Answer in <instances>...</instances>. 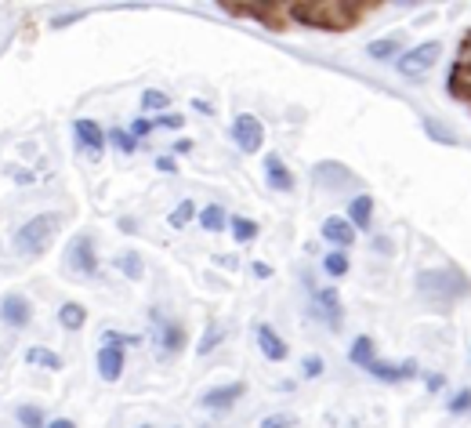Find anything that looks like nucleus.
I'll list each match as a JSON object with an SVG mask.
<instances>
[{"label":"nucleus","mask_w":471,"mask_h":428,"mask_svg":"<svg viewBox=\"0 0 471 428\" xmlns=\"http://www.w3.org/2000/svg\"><path fill=\"white\" fill-rule=\"evenodd\" d=\"M417 291L428 302L449 305V302H457V298H464L471 291V279L460 269H453V265H446V269H421L417 272Z\"/></svg>","instance_id":"obj_1"},{"label":"nucleus","mask_w":471,"mask_h":428,"mask_svg":"<svg viewBox=\"0 0 471 428\" xmlns=\"http://www.w3.org/2000/svg\"><path fill=\"white\" fill-rule=\"evenodd\" d=\"M62 229V214L55 211H44V214H33L26 225H19L15 232V250L19 254H44L51 247V240L59 236Z\"/></svg>","instance_id":"obj_2"},{"label":"nucleus","mask_w":471,"mask_h":428,"mask_svg":"<svg viewBox=\"0 0 471 428\" xmlns=\"http://www.w3.org/2000/svg\"><path fill=\"white\" fill-rule=\"evenodd\" d=\"M439 55H442V44H439V41H424V44L403 51V55L395 59V69H399L403 77H424V73L439 62Z\"/></svg>","instance_id":"obj_3"},{"label":"nucleus","mask_w":471,"mask_h":428,"mask_svg":"<svg viewBox=\"0 0 471 428\" xmlns=\"http://www.w3.org/2000/svg\"><path fill=\"white\" fill-rule=\"evenodd\" d=\"M232 141L240 146V153H258L265 141V123L254 113H240L232 120Z\"/></svg>","instance_id":"obj_4"},{"label":"nucleus","mask_w":471,"mask_h":428,"mask_svg":"<svg viewBox=\"0 0 471 428\" xmlns=\"http://www.w3.org/2000/svg\"><path fill=\"white\" fill-rule=\"evenodd\" d=\"M73 134H77V146L87 150L91 160H98V157L105 153V141H109V138H105V131H102L95 120H84V116L73 120Z\"/></svg>","instance_id":"obj_5"},{"label":"nucleus","mask_w":471,"mask_h":428,"mask_svg":"<svg viewBox=\"0 0 471 428\" xmlns=\"http://www.w3.org/2000/svg\"><path fill=\"white\" fill-rule=\"evenodd\" d=\"M66 261H69V269H73V272L95 276V272H98V250H95V240H91V236H77V240L69 243Z\"/></svg>","instance_id":"obj_6"},{"label":"nucleus","mask_w":471,"mask_h":428,"mask_svg":"<svg viewBox=\"0 0 471 428\" xmlns=\"http://www.w3.org/2000/svg\"><path fill=\"white\" fill-rule=\"evenodd\" d=\"M243 396H247V381H232V385H218V388L204 392V396H200V406H204V410H232Z\"/></svg>","instance_id":"obj_7"},{"label":"nucleus","mask_w":471,"mask_h":428,"mask_svg":"<svg viewBox=\"0 0 471 428\" xmlns=\"http://www.w3.org/2000/svg\"><path fill=\"white\" fill-rule=\"evenodd\" d=\"M0 320H5L8 327H30V320H33V305H30V298H23V295L0 298Z\"/></svg>","instance_id":"obj_8"},{"label":"nucleus","mask_w":471,"mask_h":428,"mask_svg":"<svg viewBox=\"0 0 471 428\" xmlns=\"http://www.w3.org/2000/svg\"><path fill=\"white\" fill-rule=\"evenodd\" d=\"M186 327L175 323V320H160V327H156V345H160L164 356H178L186 349Z\"/></svg>","instance_id":"obj_9"},{"label":"nucleus","mask_w":471,"mask_h":428,"mask_svg":"<svg viewBox=\"0 0 471 428\" xmlns=\"http://www.w3.org/2000/svg\"><path fill=\"white\" fill-rule=\"evenodd\" d=\"M123 363H127L123 345H102L98 349V374H102V381H120L123 378Z\"/></svg>","instance_id":"obj_10"},{"label":"nucleus","mask_w":471,"mask_h":428,"mask_svg":"<svg viewBox=\"0 0 471 428\" xmlns=\"http://www.w3.org/2000/svg\"><path fill=\"white\" fill-rule=\"evenodd\" d=\"M377 381H385V385H399V381H406V378H413L417 374V363L413 360H406V363H388V360H374L370 367H367Z\"/></svg>","instance_id":"obj_11"},{"label":"nucleus","mask_w":471,"mask_h":428,"mask_svg":"<svg viewBox=\"0 0 471 428\" xmlns=\"http://www.w3.org/2000/svg\"><path fill=\"white\" fill-rule=\"evenodd\" d=\"M312 298H316V302H312V313L323 316L331 327H338V323H341V295H338L334 287H323V291H316Z\"/></svg>","instance_id":"obj_12"},{"label":"nucleus","mask_w":471,"mask_h":428,"mask_svg":"<svg viewBox=\"0 0 471 428\" xmlns=\"http://www.w3.org/2000/svg\"><path fill=\"white\" fill-rule=\"evenodd\" d=\"M323 240H327V243H334V250H345V247H352V243H356V229H352V222H349V218L334 214V218H327V222H323Z\"/></svg>","instance_id":"obj_13"},{"label":"nucleus","mask_w":471,"mask_h":428,"mask_svg":"<svg viewBox=\"0 0 471 428\" xmlns=\"http://www.w3.org/2000/svg\"><path fill=\"white\" fill-rule=\"evenodd\" d=\"M265 182H268V189H276V193H294V175H290V168H286L276 153L265 157Z\"/></svg>","instance_id":"obj_14"},{"label":"nucleus","mask_w":471,"mask_h":428,"mask_svg":"<svg viewBox=\"0 0 471 428\" xmlns=\"http://www.w3.org/2000/svg\"><path fill=\"white\" fill-rule=\"evenodd\" d=\"M254 334H258V345H261V356L272 360V363H283L286 360V341L268 327V323H254Z\"/></svg>","instance_id":"obj_15"},{"label":"nucleus","mask_w":471,"mask_h":428,"mask_svg":"<svg viewBox=\"0 0 471 428\" xmlns=\"http://www.w3.org/2000/svg\"><path fill=\"white\" fill-rule=\"evenodd\" d=\"M349 222H352V229L356 232H363V229H370V222H374V196H352L349 200Z\"/></svg>","instance_id":"obj_16"},{"label":"nucleus","mask_w":471,"mask_h":428,"mask_svg":"<svg viewBox=\"0 0 471 428\" xmlns=\"http://www.w3.org/2000/svg\"><path fill=\"white\" fill-rule=\"evenodd\" d=\"M349 360H352L356 367L367 370V367L377 360V345H374V338H370V334H359V338L352 341V349H349Z\"/></svg>","instance_id":"obj_17"},{"label":"nucleus","mask_w":471,"mask_h":428,"mask_svg":"<svg viewBox=\"0 0 471 428\" xmlns=\"http://www.w3.org/2000/svg\"><path fill=\"white\" fill-rule=\"evenodd\" d=\"M367 55H370V59H377V62H388V59H395V55H403V41H399V37H385V41H370V44H367Z\"/></svg>","instance_id":"obj_18"},{"label":"nucleus","mask_w":471,"mask_h":428,"mask_svg":"<svg viewBox=\"0 0 471 428\" xmlns=\"http://www.w3.org/2000/svg\"><path fill=\"white\" fill-rule=\"evenodd\" d=\"M200 225H204L207 232H222V229H229V211H225L222 204H207V207L200 211Z\"/></svg>","instance_id":"obj_19"},{"label":"nucleus","mask_w":471,"mask_h":428,"mask_svg":"<svg viewBox=\"0 0 471 428\" xmlns=\"http://www.w3.org/2000/svg\"><path fill=\"white\" fill-rule=\"evenodd\" d=\"M229 229H232V240H236V243H254L258 232H261V225L250 222V218H243V214H232V218H229Z\"/></svg>","instance_id":"obj_20"},{"label":"nucleus","mask_w":471,"mask_h":428,"mask_svg":"<svg viewBox=\"0 0 471 428\" xmlns=\"http://www.w3.org/2000/svg\"><path fill=\"white\" fill-rule=\"evenodd\" d=\"M84 323H87V309H84V305L66 302V305L59 309V327H66V331H80Z\"/></svg>","instance_id":"obj_21"},{"label":"nucleus","mask_w":471,"mask_h":428,"mask_svg":"<svg viewBox=\"0 0 471 428\" xmlns=\"http://www.w3.org/2000/svg\"><path fill=\"white\" fill-rule=\"evenodd\" d=\"M141 109H145V113H168V109H171V95L160 91V87H149V91L141 95Z\"/></svg>","instance_id":"obj_22"},{"label":"nucleus","mask_w":471,"mask_h":428,"mask_svg":"<svg viewBox=\"0 0 471 428\" xmlns=\"http://www.w3.org/2000/svg\"><path fill=\"white\" fill-rule=\"evenodd\" d=\"M424 123V131H428V138H435V141H442V146H457V134L442 123V120H435V116H424L421 120Z\"/></svg>","instance_id":"obj_23"},{"label":"nucleus","mask_w":471,"mask_h":428,"mask_svg":"<svg viewBox=\"0 0 471 428\" xmlns=\"http://www.w3.org/2000/svg\"><path fill=\"white\" fill-rule=\"evenodd\" d=\"M26 363H33V367H48V370H62V356L51 352V349H41V345L26 352Z\"/></svg>","instance_id":"obj_24"},{"label":"nucleus","mask_w":471,"mask_h":428,"mask_svg":"<svg viewBox=\"0 0 471 428\" xmlns=\"http://www.w3.org/2000/svg\"><path fill=\"white\" fill-rule=\"evenodd\" d=\"M116 269H120L127 279H141V269H145V265H141V254H138V250H123V254L116 258Z\"/></svg>","instance_id":"obj_25"},{"label":"nucleus","mask_w":471,"mask_h":428,"mask_svg":"<svg viewBox=\"0 0 471 428\" xmlns=\"http://www.w3.org/2000/svg\"><path fill=\"white\" fill-rule=\"evenodd\" d=\"M349 269H352V261H349V254H345V250H331V254L323 258V272H327V276H334V279H338V276H345Z\"/></svg>","instance_id":"obj_26"},{"label":"nucleus","mask_w":471,"mask_h":428,"mask_svg":"<svg viewBox=\"0 0 471 428\" xmlns=\"http://www.w3.org/2000/svg\"><path fill=\"white\" fill-rule=\"evenodd\" d=\"M193 218H200V211H196V204H193V200H182V204L171 211V225H175V229H186Z\"/></svg>","instance_id":"obj_27"},{"label":"nucleus","mask_w":471,"mask_h":428,"mask_svg":"<svg viewBox=\"0 0 471 428\" xmlns=\"http://www.w3.org/2000/svg\"><path fill=\"white\" fill-rule=\"evenodd\" d=\"M222 341H225V327H222V323H211V327H207V334L200 338V356H211Z\"/></svg>","instance_id":"obj_28"},{"label":"nucleus","mask_w":471,"mask_h":428,"mask_svg":"<svg viewBox=\"0 0 471 428\" xmlns=\"http://www.w3.org/2000/svg\"><path fill=\"white\" fill-rule=\"evenodd\" d=\"M15 417H19V424H23V428H44V424H48L41 406H19V410H15Z\"/></svg>","instance_id":"obj_29"},{"label":"nucleus","mask_w":471,"mask_h":428,"mask_svg":"<svg viewBox=\"0 0 471 428\" xmlns=\"http://www.w3.org/2000/svg\"><path fill=\"white\" fill-rule=\"evenodd\" d=\"M105 138L113 141V146H116L120 153H134V150H138V141L131 138V131H120V127H113V131H109Z\"/></svg>","instance_id":"obj_30"},{"label":"nucleus","mask_w":471,"mask_h":428,"mask_svg":"<svg viewBox=\"0 0 471 428\" xmlns=\"http://www.w3.org/2000/svg\"><path fill=\"white\" fill-rule=\"evenodd\" d=\"M156 131V123L149 120V116H138V120H131V138L134 141H149V134Z\"/></svg>","instance_id":"obj_31"},{"label":"nucleus","mask_w":471,"mask_h":428,"mask_svg":"<svg viewBox=\"0 0 471 428\" xmlns=\"http://www.w3.org/2000/svg\"><path fill=\"white\" fill-rule=\"evenodd\" d=\"M471 410V388H460L449 396V414H467Z\"/></svg>","instance_id":"obj_32"},{"label":"nucleus","mask_w":471,"mask_h":428,"mask_svg":"<svg viewBox=\"0 0 471 428\" xmlns=\"http://www.w3.org/2000/svg\"><path fill=\"white\" fill-rule=\"evenodd\" d=\"M152 123H156V127H168V131H182V127H186V116H182V113H160Z\"/></svg>","instance_id":"obj_33"},{"label":"nucleus","mask_w":471,"mask_h":428,"mask_svg":"<svg viewBox=\"0 0 471 428\" xmlns=\"http://www.w3.org/2000/svg\"><path fill=\"white\" fill-rule=\"evenodd\" d=\"M290 424H297L294 414H272V417L261 421V428H290Z\"/></svg>","instance_id":"obj_34"},{"label":"nucleus","mask_w":471,"mask_h":428,"mask_svg":"<svg viewBox=\"0 0 471 428\" xmlns=\"http://www.w3.org/2000/svg\"><path fill=\"white\" fill-rule=\"evenodd\" d=\"M301 370H304V378H320V374L327 370V363H323L320 356H304V367H301Z\"/></svg>","instance_id":"obj_35"},{"label":"nucleus","mask_w":471,"mask_h":428,"mask_svg":"<svg viewBox=\"0 0 471 428\" xmlns=\"http://www.w3.org/2000/svg\"><path fill=\"white\" fill-rule=\"evenodd\" d=\"M457 77H460V80H464L467 87H471V44H467V51L460 55V66H457Z\"/></svg>","instance_id":"obj_36"},{"label":"nucleus","mask_w":471,"mask_h":428,"mask_svg":"<svg viewBox=\"0 0 471 428\" xmlns=\"http://www.w3.org/2000/svg\"><path fill=\"white\" fill-rule=\"evenodd\" d=\"M102 345H123V349H127V345H134V338H127V334H120V331H105V334H102Z\"/></svg>","instance_id":"obj_37"},{"label":"nucleus","mask_w":471,"mask_h":428,"mask_svg":"<svg viewBox=\"0 0 471 428\" xmlns=\"http://www.w3.org/2000/svg\"><path fill=\"white\" fill-rule=\"evenodd\" d=\"M424 388H428V392H442V388H446V378H442V374H424Z\"/></svg>","instance_id":"obj_38"},{"label":"nucleus","mask_w":471,"mask_h":428,"mask_svg":"<svg viewBox=\"0 0 471 428\" xmlns=\"http://www.w3.org/2000/svg\"><path fill=\"white\" fill-rule=\"evenodd\" d=\"M156 171H164V175H171V171H178V164H175V157H160V160H156Z\"/></svg>","instance_id":"obj_39"},{"label":"nucleus","mask_w":471,"mask_h":428,"mask_svg":"<svg viewBox=\"0 0 471 428\" xmlns=\"http://www.w3.org/2000/svg\"><path fill=\"white\" fill-rule=\"evenodd\" d=\"M250 269H254V276H258V279H268V276H272V265H265V261H254Z\"/></svg>","instance_id":"obj_40"},{"label":"nucleus","mask_w":471,"mask_h":428,"mask_svg":"<svg viewBox=\"0 0 471 428\" xmlns=\"http://www.w3.org/2000/svg\"><path fill=\"white\" fill-rule=\"evenodd\" d=\"M44 428H77V421H69V417H55V421H48Z\"/></svg>","instance_id":"obj_41"},{"label":"nucleus","mask_w":471,"mask_h":428,"mask_svg":"<svg viewBox=\"0 0 471 428\" xmlns=\"http://www.w3.org/2000/svg\"><path fill=\"white\" fill-rule=\"evenodd\" d=\"M175 153H193V141H189V138H182L178 146H175Z\"/></svg>","instance_id":"obj_42"},{"label":"nucleus","mask_w":471,"mask_h":428,"mask_svg":"<svg viewBox=\"0 0 471 428\" xmlns=\"http://www.w3.org/2000/svg\"><path fill=\"white\" fill-rule=\"evenodd\" d=\"M193 105H196V109H200V113H207V116H211V113H214V105H211V102H204V98H196V102H193Z\"/></svg>","instance_id":"obj_43"},{"label":"nucleus","mask_w":471,"mask_h":428,"mask_svg":"<svg viewBox=\"0 0 471 428\" xmlns=\"http://www.w3.org/2000/svg\"><path fill=\"white\" fill-rule=\"evenodd\" d=\"M120 229H123V232H134V229H138V222H134V218H123V222H120Z\"/></svg>","instance_id":"obj_44"},{"label":"nucleus","mask_w":471,"mask_h":428,"mask_svg":"<svg viewBox=\"0 0 471 428\" xmlns=\"http://www.w3.org/2000/svg\"><path fill=\"white\" fill-rule=\"evenodd\" d=\"M15 178H19V186H30V182H33V175H26V171H15Z\"/></svg>","instance_id":"obj_45"},{"label":"nucleus","mask_w":471,"mask_h":428,"mask_svg":"<svg viewBox=\"0 0 471 428\" xmlns=\"http://www.w3.org/2000/svg\"><path fill=\"white\" fill-rule=\"evenodd\" d=\"M141 428H152V424H141Z\"/></svg>","instance_id":"obj_46"},{"label":"nucleus","mask_w":471,"mask_h":428,"mask_svg":"<svg viewBox=\"0 0 471 428\" xmlns=\"http://www.w3.org/2000/svg\"><path fill=\"white\" fill-rule=\"evenodd\" d=\"M200 428H211V424H200Z\"/></svg>","instance_id":"obj_47"},{"label":"nucleus","mask_w":471,"mask_h":428,"mask_svg":"<svg viewBox=\"0 0 471 428\" xmlns=\"http://www.w3.org/2000/svg\"><path fill=\"white\" fill-rule=\"evenodd\" d=\"M175 428H178V424H175Z\"/></svg>","instance_id":"obj_48"}]
</instances>
